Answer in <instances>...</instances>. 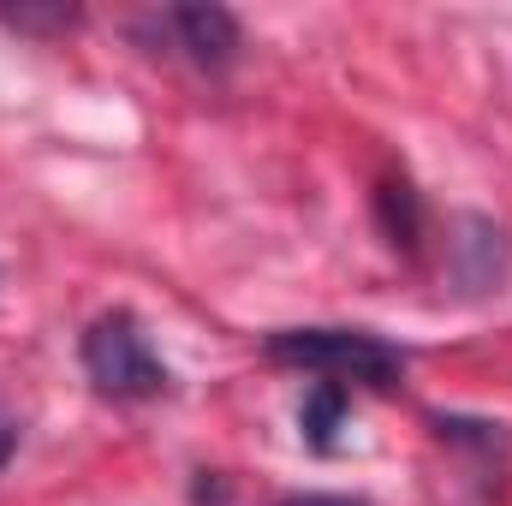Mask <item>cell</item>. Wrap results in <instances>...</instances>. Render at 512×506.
<instances>
[{"label":"cell","mask_w":512,"mask_h":506,"mask_svg":"<svg viewBox=\"0 0 512 506\" xmlns=\"http://www.w3.org/2000/svg\"><path fill=\"white\" fill-rule=\"evenodd\" d=\"M262 352L274 364L310 370V376L334 381V387L358 381V387L387 393V387H399V376H405V352L376 340V334H364V328H280V334H268Z\"/></svg>","instance_id":"1"},{"label":"cell","mask_w":512,"mask_h":506,"mask_svg":"<svg viewBox=\"0 0 512 506\" xmlns=\"http://www.w3.org/2000/svg\"><path fill=\"white\" fill-rule=\"evenodd\" d=\"M84 370L90 381L108 393V399H161L173 376H167V364L155 358V346H149V334H143V322L131 316V310H108V316H96L90 328H84Z\"/></svg>","instance_id":"2"},{"label":"cell","mask_w":512,"mask_h":506,"mask_svg":"<svg viewBox=\"0 0 512 506\" xmlns=\"http://www.w3.org/2000/svg\"><path fill=\"white\" fill-rule=\"evenodd\" d=\"M161 30H167L173 48H179L191 66H203V72L233 66L239 48H245V30H239V18H233L227 6H167V12H161Z\"/></svg>","instance_id":"3"},{"label":"cell","mask_w":512,"mask_h":506,"mask_svg":"<svg viewBox=\"0 0 512 506\" xmlns=\"http://www.w3.org/2000/svg\"><path fill=\"white\" fill-rule=\"evenodd\" d=\"M340 423H346V387L316 381V387L304 393V405H298V429H304V441H310L316 453H334Z\"/></svg>","instance_id":"4"},{"label":"cell","mask_w":512,"mask_h":506,"mask_svg":"<svg viewBox=\"0 0 512 506\" xmlns=\"http://www.w3.org/2000/svg\"><path fill=\"white\" fill-rule=\"evenodd\" d=\"M376 215H382V233L399 251H417V239H423V203H417V191L405 179H387L382 191H376Z\"/></svg>","instance_id":"5"},{"label":"cell","mask_w":512,"mask_h":506,"mask_svg":"<svg viewBox=\"0 0 512 506\" xmlns=\"http://www.w3.org/2000/svg\"><path fill=\"white\" fill-rule=\"evenodd\" d=\"M6 24H18V30H66L78 12L72 6H54V12H30V6H18V12H0Z\"/></svg>","instance_id":"6"},{"label":"cell","mask_w":512,"mask_h":506,"mask_svg":"<svg viewBox=\"0 0 512 506\" xmlns=\"http://www.w3.org/2000/svg\"><path fill=\"white\" fill-rule=\"evenodd\" d=\"M280 506H370V501H358V495H286Z\"/></svg>","instance_id":"7"},{"label":"cell","mask_w":512,"mask_h":506,"mask_svg":"<svg viewBox=\"0 0 512 506\" xmlns=\"http://www.w3.org/2000/svg\"><path fill=\"white\" fill-rule=\"evenodd\" d=\"M12 447H18V429L0 417V471H6V459H12Z\"/></svg>","instance_id":"8"}]
</instances>
